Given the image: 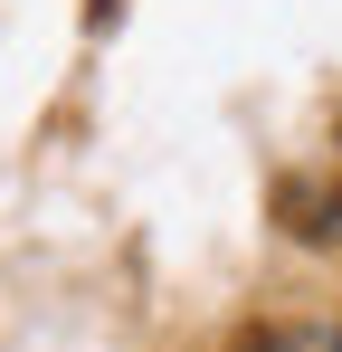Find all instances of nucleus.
<instances>
[{"label": "nucleus", "mask_w": 342, "mask_h": 352, "mask_svg": "<svg viewBox=\"0 0 342 352\" xmlns=\"http://www.w3.org/2000/svg\"><path fill=\"white\" fill-rule=\"evenodd\" d=\"M238 352H342V314H266V324H247Z\"/></svg>", "instance_id": "1"}, {"label": "nucleus", "mask_w": 342, "mask_h": 352, "mask_svg": "<svg viewBox=\"0 0 342 352\" xmlns=\"http://www.w3.org/2000/svg\"><path fill=\"white\" fill-rule=\"evenodd\" d=\"M105 19H114V0H95V29H105Z\"/></svg>", "instance_id": "2"}]
</instances>
